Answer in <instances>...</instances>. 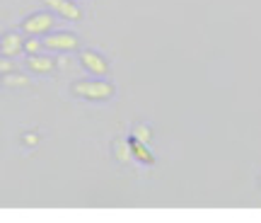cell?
I'll use <instances>...</instances> for the list:
<instances>
[{"instance_id":"obj_12","label":"cell","mask_w":261,"mask_h":223,"mask_svg":"<svg viewBox=\"0 0 261 223\" xmlns=\"http://www.w3.org/2000/svg\"><path fill=\"white\" fill-rule=\"evenodd\" d=\"M24 141H27L29 146H34V143H37V136H24Z\"/></svg>"},{"instance_id":"obj_3","label":"cell","mask_w":261,"mask_h":223,"mask_svg":"<svg viewBox=\"0 0 261 223\" xmlns=\"http://www.w3.org/2000/svg\"><path fill=\"white\" fill-rule=\"evenodd\" d=\"M80 63H83V68L92 75V78L94 75L102 78V75H107L109 71H112L109 61H107L104 56H99L97 51H80Z\"/></svg>"},{"instance_id":"obj_6","label":"cell","mask_w":261,"mask_h":223,"mask_svg":"<svg viewBox=\"0 0 261 223\" xmlns=\"http://www.w3.org/2000/svg\"><path fill=\"white\" fill-rule=\"evenodd\" d=\"M24 51V41H22V37L19 34H15V32H10V34H5L3 37V41H0V54L3 56H17Z\"/></svg>"},{"instance_id":"obj_7","label":"cell","mask_w":261,"mask_h":223,"mask_svg":"<svg viewBox=\"0 0 261 223\" xmlns=\"http://www.w3.org/2000/svg\"><path fill=\"white\" fill-rule=\"evenodd\" d=\"M27 68L32 73H51L56 68V61L51 56H37V54H29L27 56Z\"/></svg>"},{"instance_id":"obj_9","label":"cell","mask_w":261,"mask_h":223,"mask_svg":"<svg viewBox=\"0 0 261 223\" xmlns=\"http://www.w3.org/2000/svg\"><path fill=\"white\" fill-rule=\"evenodd\" d=\"M3 83L8 85V87H10V85H12V87L17 85V87H19V85H29V80L24 78V75H12V73H8V75H5V80H3Z\"/></svg>"},{"instance_id":"obj_10","label":"cell","mask_w":261,"mask_h":223,"mask_svg":"<svg viewBox=\"0 0 261 223\" xmlns=\"http://www.w3.org/2000/svg\"><path fill=\"white\" fill-rule=\"evenodd\" d=\"M15 65H12V61H10V56H3L0 54V73H10Z\"/></svg>"},{"instance_id":"obj_1","label":"cell","mask_w":261,"mask_h":223,"mask_svg":"<svg viewBox=\"0 0 261 223\" xmlns=\"http://www.w3.org/2000/svg\"><path fill=\"white\" fill-rule=\"evenodd\" d=\"M73 95L80 100H90V102H107L114 95V85L107 80H77L73 83Z\"/></svg>"},{"instance_id":"obj_11","label":"cell","mask_w":261,"mask_h":223,"mask_svg":"<svg viewBox=\"0 0 261 223\" xmlns=\"http://www.w3.org/2000/svg\"><path fill=\"white\" fill-rule=\"evenodd\" d=\"M39 47H41V44H39L37 39H27V41H24V51H27V54H37Z\"/></svg>"},{"instance_id":"obj_8","label":"cell","mask_w":261,"mask_h":223,"mask_svg":"<svg viewBox=\"0 0 261 223\" xmlns=\"http://www.w3.org/2000/svg\"><path fill=\"white\" fill-rule=\"evenodd\" d=\"M128 148H130V153L136 155V160L143 163V165H152V163H155L152 153H150V150L145 148V143L140 139H136V136H128Z\"/></svg>"},{"instance_id":"obj_2","label":"cell","mask_w":261,"mask_h":223,"mask_svg":"<svg viewBox=\"0 0 261 223\" xmlns=\"http://www.w3.org/2000/svg\"><path fill=\"white\" fill-rule=\"evenodd\" d=\"M51 27H54V15H51V12H34V15H29V17L22 22V32L29 34V37L48 34Z\"/></svg>"},{"instance_id":"obj_5","label":"cell","mask_w":261,"mask_h":223,"mask_svg":"<svg viewBox=\"0 0 261 223\" xmlns=\"http://www.w3.org/2000/svg\"><path fill=\"white\" fill-rule=\"evenodd\" d=\"M44 3H46L56 15H61L63 19H73V22H77V19L83 17V10L77 8L75 3H70V0H44Z\"/></svg>"},{"instance_id":"obj_4","label":"cell","mask_w":261,"mask_h":223,"mask_svg":"<svg viewBox=\"0 0 261 223\" xmlns=\"http://www.w3.org/2000/svg\"><path fill=\"white\" fill-rule=\"evenodd\" d=\"M77 37L68 34V32H56V34H46L44 37V47L51 51H75L77 49Z\"/></svg>"}]
</instances>
